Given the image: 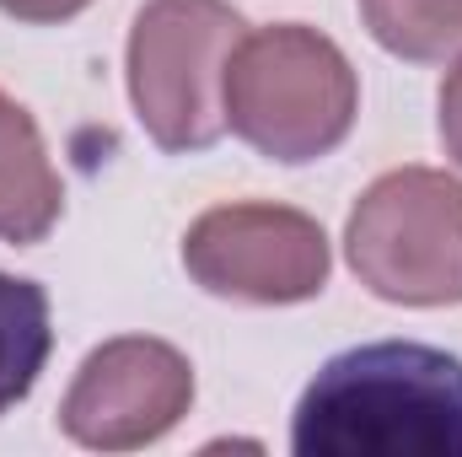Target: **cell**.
<instances>
[{
  "instance_id": "1",
  "label": "cell",
  "mask_w": 462,
  "mask_h": 457,
  "mask_svg": "<svg viewBox=\"0 0 462 457\" xmlns=\"http://www.w3.org/2000/svg\"><path fill=\"white\" fill-rule=\"evenodd\" d=\"M301 457H462V360L414 340L334 355L291 420Z\"/></svg>"
},
{
  "instance_id": "2",
  "label": "cell",
  "mask_w": 462,
  "mask_h": 457,
  "mask_svg": "<svg viewBox=\"0 0 462 457\" xmlns=\"http://www.w3.org/2000/svg\"><path fill=\"white\" fill-rule=\"evenodd\" d=\"M360 81L345 49L301 22L242 33L226 65V129L258 156L301 167L345 145Z\"/></svg>"
},
{
  "instance_id": "3",
  "label": "cell",
  "mask_w": 462,
  "mask_h": 457,
  "mask_svg": "<svg viewBox=\"0 0 462 457\" xmlns=\"http://www.w3.org/2000/svg\"><path fill=\"white\" fill-rule=\"evenodd\" d=\"M247 22L231 0H145L129 27V103L145 135L183 156L226 135V65Z\"/></svg>"
},
{
  "instance_id": "4",
  "label": "cell",
  "mask_w": 462,
  "mask_h": 457,
  "mask_svg": "<svg viewBox=\"0 0 462 457\" xmlns=\"http://www.w3.org/2000/svg\"><path fill=\"white\" fill-rule=\"evenodd\" d=\"M345 253L360 285L398 307L462 302V178L441 167L382 173L349 210Z\"/></svg>"
},
{
  "instance_id": "5",
  "label": "cell",
  "mask_w": 462,
  "mask_h": 457,
  "mask_svg": "<svg viewBox=\"0 0 462 457\" xmlns=\"http://www.w3.org/2000/svg\"><path fill=\"white\" fill-rule=\"evenodd\" d=\"M183 269L210 296L291 307L328 285V237L291 205H216L183 237Z\"/></svg>"
},
{
  "instance_id": "6",
  "label": "cell",
  "mask_w": 462,
  "mask_h": 457,
  "mask_svg": "<svg viewBox=\"0 0 462 457\" xmlns=\"http://www.w3.org/2000/svg\"><path fill=\"white\" fill-rule=\"evenodd\" d=\"M194 404V366L183 350L167 340H108L97 344L65 404H60V425L76 447L92 452H134L162 442Z\"/></svg>"
},
{
  "instance_id": "7",
  "label": "cell",
  "mask_w": 462,
  "mask_h": 457,
  "mask_svg": "<svg viewBox=\"0 0 462 457\" xmlns=\"http://www.w3.org/2000/svg\"><path fill=\"white\" fill-rule=\"evenodd\" d=\"M60 210H65V189L38 124L16 98L0 92V242L11 247L43 242Z\"/></svg>"
},
{
  "instance_id": "8",
  "label": "cell",
  "mask_w": 462,
  "mask_h": 457,
  "mask_svg": "<svg viewBox=\"0 0 462 457\" xmlns=\"http://www.w3.org/2000/svg\"><path fill=\"white\" fill-rule=\"evenodd\" d=\"M49 350H54V329H49L43 285L22 275H0V415L32 393Z\"/></svg>"
},
{
  "instance_id": "9",
  "label": "cell",
  "mask_w": 462,
  "mask_h": 457,
  "mask_svg": "<svg viewBox=\"0 0 462 457\" xmlns=\"http://www.w3.org/2000/svg\"><path fill=\"white\" fill-rule=\"evenodd\" d=\"M365 33L414 65H441L462 49V0H360Z\"/></svg>"
},
{
  "instance_id": "10",
  "label": "cell",
  "mask_w": 462,
  "mask_h": 457,
  "mask_svg": "<svg viewBox=\"0 0 462 457\" xmlns=\"http://www.w3.org/2000/svg\"><path fill=\"white\" fill-rule=\"evenodd\" d=\"M441 145H447V156L462 167V60L447 70V81H441Z\"/></svg>"
},
{
  "instance_id": "11",
  "label": "cell",
  "mask_w": 462,
  "mask_h": 457,
  "mask_svg": "<svg viewBox=\"0 0 462 457\" xmlns=\"http://www.w3.org/2000/svg\"><path fill=\"white\" fill-rule=\"evenodd\" d=\"M92 0H0V11L5 16H16V22H32V27H49V22H70V16H81Z\"/></svg>"
}]
</instances>
